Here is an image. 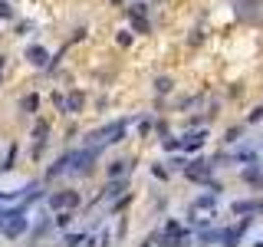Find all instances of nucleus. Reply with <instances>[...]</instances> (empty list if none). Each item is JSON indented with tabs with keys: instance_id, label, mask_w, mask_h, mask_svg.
<instances>
[{
	"instance_id": "10",
	"label": "nucleus",
	"mask_w": 263,
	"mask_h": 247,
	"mask_svg": "<svg viewBox=\"0 0 263 247\" xmlns=\"http://www.w3.org/2000/svg\"><path fill=\"white\" fill-rule=\"evenodd\" d=\"M129 165H132V161H115V165L109 168V178H119V175H125V172H129Z\"/></svg>"
},
{
	"instance_id": "1",
	"label": "nucleus",
	"mask_w": 263,
	"mask_h": 247,
	"mask_svg": "<svg viewBox=\"0 0 263 247\" xmlns=\"http://www.w3.org/2000/svg\"><path fill=\"white\" fill-rule=\"evenodd\" d=\"M220 208V188H210V191L197 194L194 201H191V221H194L197 227H204L214 217V211Z\"/></svg>"
},
{
	"instance_id": "16",
	"label": "nucleus",
	"mask_w": 263,
	"mask_h": 247,
	"mask_svg": "<svg viewBox=\"0 0 263 247\" xmlns=\"http://www.w3.org/2000/svg\"><path fill=\"white\" fill-rule=\"evenodd\" d=\"M0 69H3V56H0Z\"/></svg>"
},
{
	"instance_id": "13",
	"label": "nucleus",
	"mask_w": 263,
	"mask_h": 247,
	"mask_svg": "<svg viewBox=\"0 0 263 247\" xmlns=\"http://www.w3.org/2000/svg\"><path fill=\"white\" fill-rule=\"evenodd\" d=\"M73 224V215H69V211H63V215L56 217V227H69Z\"/></svg>"
},
{
	"instance_id": "9",
	"label": "nucleus",
	"mask_w": 263,
	"mask_h": 247,
	"mask_svg": "<svg viewBox=\"0 0 263 247\" xmlns=\"http://www.w3.org/2000/svg\"><path fill=\"white\" fill-rule=\"evenodd\" d=\"M122 188H125V182H112L109 188H105V191H102V198H99V201H112V198H115V194H119Z\"/></svg>"
},
{
	"instance_id": "11",
	"label": "nucleus",
	"mask_w": 263,
	"mask_h": 247,
	"mask_svg": "<svg viewBox=\"0 0 263 247\" xmlns=\"http://www.w3.org/2000/svg\"><path fill=\"white\" fill-rule=\"evenodd\" d=\"M63 241L66 244H86V241H92V234H82V231H79V234H66Z\"/></svg>"
},
{
	"instance_id": "8",
	"label": "nucleus",
	"mask_w": 263,
	"mask_h": 247,
	"mask_svg": "<svg viewBox=\"0 0 263 247\" xmlns=\"http://www.w3.org/2000/svg\"><path fill=\"white\" fill-rule=\"evenodd\" d=\"M79 109H82V96H79V93H73V96L63 102V112H79Z\"/></svg>"
},
{
	"instance_id": "2",
	"label": "nucleus",
	"mask_w": 263,
	"mask_h": 247,
	"mask_svg": "<svg viewBox=\"0 0 263 247\" xmlns=\"http://www.w3.org/2000/svg\"><path fill=\"white\" fill-rule=\"evenodd\" d=\"M204 142H208V132L197 129V132H187L184 139H178V145L184 152H197V149H204Z\"/></svg>"
},
{
	"instance_id": "14",
	"label": "nucleus",
	"mask_w": 263,
	"mask_h": 247,
	"mask_svg": "<svg viewBox=\"0 0 263 247\" xmlns=\"http://www.w3.org/2000/svg\"><path fill=\"white\" fill-rule=\"evenodd\" d=\"M155 89H158V93H168V89H171V79H158Z\"/></svg>"
},
{
	"instance_id": "15",
	"label": "nucleus",
	"mask_w": 263,
	"mask_h": 247,
	"mask_svg": "<svg viewBox=\"0 0 263 247\" xmlns=\"http://www.w3.org/2000/svg\"><path fill=\"white\" fill-rule=\"evenodd\" d=\"M260 119H263V109H253V112H250V122H260Z\"/></svg>"
},
{
	"instance_id": "4",
	"label": "nucleus",
	"mask_w": 263,
	"mask_h": 247,
	"mask_svg": "<svg viewBox=\"0 0 263 247\" xmlns=\"http://www.w3.org/2000/svg\"><path fill=\"white\" fill-rule=\"evenodd\" d=\"M184 175L187 178H194V182H208L210 178V165L208 161H191V165H184Z\"/></svg>"
},
{
	"instance_id": "7",
	"label": "nucleus",
	"mask_w": 263,
	"mask_h": 247,
	"mask_svg": "<svg viewBox=\"0 0 263 247\" xmlns=\"http://www.w3.org/2000/svg\"><path fill=\"white\" fill-rule=\"evenodd\" d=\"M257 211H263V204H257V201H237L234 204V215H257Z\"/></svg>"
},
{
	"instance_id": "5",
	"label": "nucleus",
	"mask_w": 263,
	"mask_h": 247,
	"mask_svg": "<svg viewBox=\"0 0 263 247\" xmlns=\"http://www.w3.org/2000/svg\"><path fill=\"white\" fill-rule=\"evenodd\" d=\"M73 204H79V194H76V191L53 194V198H50V208H56V211H59V208H73Z\"/></svg>"
},
{
	"instance_id": "12",
	"label": "nucleus",
	"mask_w": 263,
	"mask_h": 247,
	"mask_svg": "<svg viewBox=\"0 0 263 247\" xmlns=\"http://www.w3.org/2000/svg\"><path fill=\"white\" fill-rule=\"evenodd\" d=\"M36 106H40V99H36V96H26V99H23V112H36Z\"/></svg>"
},
{
	"instance_id": "6",
	"label": "nucleus",
	"mask_w": 263,
	"mask_h": 247,
	"mask_svg": "<svg viewBox=\"0 0 263 247\" xmlns=\"http://www.w3.org/2000/svg\"><path fill=\"white\" fill-rule=\"evenodd\" d=\"M26 60H30L33 66H50V53H46L43 46H30V50H26Z\"/></svg>"
},
{
	"instance_id": "3",
	"label": "nucleus",
	"mask_w": 263,
	"mask_h": 247,
	"mask_svg": "<svg viewBox=\"0 0 263 247\" xmlns=\"http://www.w3.org/2000/svg\"><path fill=\"white\" fill-rule=\"evenodd\" d=\"M26 227H30V217H23L20 211H17V215H13L10 221H7V227H3V234H7V237H20L23 231H26Z\"/></svg>"
}]
</instances>
